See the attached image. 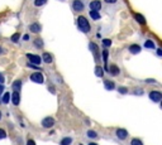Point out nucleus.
Returning <instances> with one entry per match:
<instances>
[{
  "instance_id": "obj_1",
  "label": "nucleus",
  "mask_w": 162,
  "mask_h": 145,
  "mask_svg": "<svg viewBox=\"0 0 162 145\" xmlns=\"http://www.w3.org/2000/svg\"><path fill=\"white\" fill-rule=\"evenodd\" d=\"M77 27L82 32V33H89L90 32V24L89 22H87V19L85 18V16H77Z\"/></svg>"
},
{
  "instance_id": "obj_2",
  "label": "nucleus",
  "mask_w": 162,
  "mask_h": 145,
  "mask_svg": "<svg viewBox=\"0 0 162 145\" xmlns=\"http://www.w3.org/2000/svg\"><path fill=\"white\" fill-rule=\"evenodd\" d=\"M31 81L34 83H43L45 82V76H43L41 72H34V73L31 74Z\"/></svg>"
},
{
  "instance_id": "obj_3",
  "label": "nucleus",
  "mask_w": 162,
  "mask_h": 145,
  "mask_svg": "<svg viewBox=\"0 0 162 145\" xmlns=\"http://www.w3.org/2000/svg\"><path fill=\"white\" fill-rule=\"evenodd\" d=\"M89 49L94 53V57H95V61H99L100 59V53H99V47L96 43L94 42H90L89 43Z\"/></svg>"
},
{
  "instance_id": "obj_4",
  "label": "nucleus",
  "mask_w": 162,
  "mask_h": 145,
  "mask_svg": "<svg viewBox=\"0 0 162 145\" xmlns=\"http://www.w3.org/2000/svg\"><path fill=\"white\" fill-rule=\"evenodd\" d=\"M27 58L29 61V63H33V65H41V62H42V58L39 56H37V54H32V53H27Z\"/></svg>"
},
{
  "instance_id": "obj_5",
  "label": "nucleus",
  "mask_w": 162,
  "mask_h": 145,
  "mask_svg": "<svg viewBox=\"0 0 162 145\" xmlns=\"http://www.w3.org/2000/svg\"><path fill=\"white\" fill-rule=\"evenodd\" d=\"M148 96H149V98H151V101L157 102V103H160L161 100H162V94L160 91H151Z\"/></svg>"
},
{
  "instance_id": "obj_6",
  "label": "nucleus",
  "mask_w": 162,
  "mask_h": 145,
  "mask_svg": "<svg viewBox=\"0 0 162 145\" xmlns=\"http://www.w3.org/2000/svg\"><path fill=\"white\" fill-rule=\"evenodd\" d=\"M42 126L43 127H47V129H51L52 126L55 125V119L53 117H51V116H47V117H45L42 120Z\"/></svg>"
},
{
  "instance_id": "obj_7",
  "label": "nucleus",
  "mask_w": 162,
  "mask_h": 145,
  "mask_svg": "<svg viewBox=\"0 0 162 145\" xmlns=\"http://www.w3.org/2000/svg\"><path fill=\"white\" fill-rule=\"evenodd\" d=\"M71 7L75 11H82L85 9V4H84V1H81V0H73Z\"/></svg>"
},
{
  "instance_id": "obj_8",
  "label": "nucleus",
  "mask_w": 162,
  "mask_h": 145,
  "mask_svg": "<svg viewBox=\"0 0 162 145\" xmlns=\"http://www.w3.org/2000/svg\"><path fill=\"white\" fill-rule=\"evenodd\" d=\"M89 8H90V10L99 11L100 9H101V1H100V0H93V1H90Z\"/></svg>"
},
{
  "instance_id": "obj_9",
  "label": "nucleus",
  "mask_w": 162,
  "mask_h": 145,
  "mask_svg": "<svg viewBox=\"0 0 162 145\" xmlns=\"http://www.w3.org/2000/svg\"><path fill=\"white\" fill-rule=\"evenodd\" d=\"M10 100H11V102H13L14 106H18L20 103V95H19V92L14 91L13 94H11V96H10Z\"/></svg>"
},
{
  "instance_id": "obj_10",
  "label": "nucleus",
  "mask_w": 162,
  "mask_h": 145,
  "mask_svg": "<svg viewBox=\"0 0 162 145\" xmlns=\"http://www.w3.org/2000/svg\"><path fill=\"white\" fill-rule=\"evenodd\" d=\"M115 134H117V138L120 139V140H125L128 138V131L125 129H117Z\"/></svg>"
},
{
  "instance_id": "obj_11",
  "label": "nucleus",
  "mask_w": 162,
  "mask_h": 145,
  "mask_svg": "<svg viewBox=\"0 0 162 145\" xmlns=\"http://www.w3.org/2000/svg\"><path fill=\"white\" fill-rule=\"evenodd\" d=\"M42 62L47 63V65H49V63H52V61H53V56H52L51 53H48V52H45V53L42 54Z\"/></svg>"
},
{
  "instance_id": "obj_12",
  "label": "nucleus",
  "mask_w": 162,
  "mask_h": 145,
  "mask_svg": "<svg viewBox=\"0 0 162 145\" xmlns=\"http://www.w3.org/2000/svg\"><path fill=\"white\" fill-rule=\"evenodd\" d=\"M29 30H31L32 33H36V34H38L41 30H42V27H41L39 23H32V24L29 25Z\"/></svg>"
},
{
  "instance_id": "obj_13",
  "label": "nucleus",
  "mask_w": 162,
  "mask_h": 145,
  "mask_svg": "<svg viewBox=\"0 0 162 145\" xmlns=\"http://www.w3.org/2000/svg\"><path fill=\"white\" fill-rule=\"evenodd\" d=\"M141 51H142V47L138 44H132L131 47H129V52H131L132 54H138Z\"/></svg>"
},
{
  "instance_id": "obj_14",
  "label": "nucleus",
  "mask_w": 162,
  "mask_h": 145,
  "mask_svg": "<svg viewBox=\"0 0 162 145\" xmlns=\"http://www.w3.org/2000/svg\"><path fill=\"white\" fill-rule=\"evenodd\" d=\"M109 72L111 73V76H118V74L120 73V69L117 65H111L110 67H109Z\"/></svg>"
},
{
  "instance_id": "obj_15",
  "label": "nucleus",
  "mask_w": 162,
  "mask_h": 145,
  "mask_svg": "<svg viewBox=\"0 0 162 145\" xmlns=\"http://www.w3.org/2000/svg\"><path fill=\"white\" fill-rule=\"evenodd\" d=\"M104 87H105V90H108V91H111V90H114L115 88V83L113 82V81H104Z\"/></svg>"
},
{
  "instance_id": "obj_16",
  "label": "nucleus",
  "mask_w": 162,
  "mask_h": 145,
  "mask_svg": "<svg viewBox=\"0 0 162 145\" xmlns=\"http://www.w3.org/2000/svg\"><path fill=\"white\" fill-rule=\"evenodd\" d=\"M22 85H23L22 81H20V80H15L13 83H11V88H13L14 91H18L19 92V90L22 88Z\"/></svg>"
},
{
  "instance_id": "obj_17",
  "label": "nucleus",
  "mask_w": 162,
  "mask_h": 145,
  "mask_svg": "<svg viewBox=\"0 0 162 145\" xmlns=\"http://www.w3.org/2000/svg\"><path fill=\"white\" fill-rule=\"evenodd\" d=\"M144 48H147V49H155L156 48L155 42H153L152 39H147L146 42H144Z\"/></svg>"
},
{
  "instance_id": "obj_18",
  "label": "nucleus",
  "mask_w": 162,
  "mask_h": 145,
  "mask_svg": "<svg viewBox=\"0 0 162 145\" xmlns=\"http://www.w3.org/2000/svg\"><path fill=\"white\" fill-rule=\"evenodd\" d=\"M89 15H90V18L93 19V20H99L101 16H100V14H99V11H96V10H90L89 11Z\"/></svg>"
},
{
  "instance_id": "obj_19",
  "label": "nucleus",
  "mask_w": 162,
  "mask_h": 145,
  "mask_svg": "<svg viewBox=\"0 0 162 145\" xmlns=\"http://www.w3.org/2000/svg\"><path fill=\"white\" fill-rule=\"evenodd\" d=\"M134 19L137 20V22L139 23V24H143V25L146 24V19H144V16L142 15V14H138V13H137V14H134Z\"/></svg>"
},
{
  "instance_id": "obj_20",
  "label": "nucleus",
  "mask_w": 162,
  "mask_h": 145,
  "mask_svg": "<svg viewBox=\"0 0 162 145\" xmlns=\"http://www.w3.org/2000/svg\"><path fill=\"white\" fill-rule=\"evenodd\" d=\"M95 74L100 78H103V76H104V69H103L101 66H96L95 67Z\"/></svg>"
},
{
  "instance_id": "obj_21",
  "label": "nucleus",
  "mask_w": 162,
  "mask_h": 145,
  "mask_svg": "<svg viewBox=\"0 0 162 145\" xmlns=\"http://www.w3.org/2000/svg\"><path fill=\"white\" fill-rule=\"evenodd\" d=\"M72 143V138H70V136H66V138H63L62 140H61L60 145H71Z\"/></svg>"
},
{
  "instance_id": "obj_22",
  "label": "nucleus",
  "mask_w": 162,
  "mask_h": 145,
  "mask_svg": "<svg viewBox=\"0 0 162 145\" xmlns=\"http://www.w3.org/2000/svg\"><path fill=\"white\" fill-rule=\"evenodd\" d=\"M34 47L38 48V49H41L43 47V40L41 39V38H37V39H34Z\"/></svg>"
},
{
  "instance_id": "obj_23",
  "label": "nucleus",
  "mask_w": 162,
  "mask_h": 145,
  "mask_svg": "<svg viewBox=\"0 0 162 145\" xmlns=\"http://www.w3.org/2000/svg\"><path fill=\"white\" fill-rule=\"evenodd\" d=\"M86 135H87V138H90V139H96L98 138V134H96L94 130H87Z\"/></svg>"
},
{
  "instance_id": "obj_24",
  "label": "nucleus",
  "mask_w": 162,
  "mask_h": 145,
  "mask_svg": "<svg viewBox=\"0 0 162 145\" xmlns=\"http://www.w3.org/2000/svg\"><path fill=\"white\" fill-rule=\"evenodd\" d=\"M10 101V94L9 92H7V94H4V96L1 97V102L3 103H8Z\"/></svg>"
},
{
  "instance_id": "obj_25",
  "label": "nucleus",
  "mask_w": 162,
  "mask_h": 145,
  "mask_svg": "<svg viewBox=\"0 0 162 145\" xmlns=\"http://www.w3.org/2000/svg\"><path fill=\"white\" fill-rule=\"evenodd\" d=\"M19 38H20V34L19 33H15L11 36V42L13 43H18L19 42Z\"/></svg>"
},
{
  "instance_id": "obj_26",
  "label": "nucleus",
  "mask_w": 162,
  "mask_h": 145,
  "mask_svg": "<svg viewBox=\"0 0 162 145\" xmlns=\"http://www.w3.org/2000/svg\"><path fill=\"white\" fill-rule=\"evenodd\" d=\"M108 56H109L108 49H104V51H103V61H104L105 65H107V62H108Z\"/></svg>"
},
{
  "instance_id": "obj_27",
  "label": "nucleus",
  "mask_w": 162,
  "mask_h": 145,
  "mask_svg": "<svg viewBox=\"0 0 162 145\" xmlns=\"http://www.w3.org/2000/svg\"><path fill=\"white\" fill-rule=\"evenodd\" d=\"M131 145H143L141 139H132L131 140Z\"/></svg>"
},
{
  "instance_id": "obj_28",
  "label": "nucleus",
  "mask_w": 162,
  "mask_h": 145,
  "mask_svg": "<svg viewBox=\"0 0 162 145\" xmlns=\"http://www.w3.org/2000/svg\"><path fill=\"white\" fill-rule=\"evenodd\" d=\"M47 3V0H34V5L36 7H42Z\"/></svg>"
},
{
  "instance_id": "obj_29",
  "label": "nucleus",
  "mask_w": 162,
  "mask_h": 145,
  "mask_svg": "<svg viewBox=\"0 0 162 145\" xmlns=\"http://www.w3.org/2000/svg\"><path fill=\"white\" fill-rule=\"evenodd\" d=\"M103 45H104L105 48L110 47V45H111V40L110 39H103Z\"/></svg>"
},
{
  "instance_id": "obj_30",
  "label": "nucleus",
  "mask_w": 162,
  "mask_h": 145,
  "mask_svg": "<svg viewBox=\"0 0 162 145\" xmlns=\"http://www.w3.org/2000/svg\"><path fill=\"white\" fill-rule=\"evenodd\" d=\"M133 94H134V95H139V96H142V95L144 94V92H143V90H142V88H139V87H137V88H135L134 91H133Z\"/></svg>"
},
{
  "instance_id": "obj_31",
  "label": "nucleus",
  "mask_w": 162,
  "mask_h": 145,
  "mask_svg": "<svg viewBox=\"0 0 162 145\" xmlns=\"http://www.w3.org/2000/svg\"><path fill=\"white\" fill-rule=\"evenodd\" d=\"M118 92L125 95V94H128V90H127V87H119V88H118Z\"/></svg>"
},
{
  "instance_id": "obj_32",
  "label": "nucleus",
  "mask_w": 162,
  "mask_h": 145,
  "mask_svg": "<svg viewBox=\"0 0 162 145\" xmlns=\"http://www.w3.org/2000/svg\"><path fill=\"white\" fill-rule=\"evenodd\" d=\"M5 138H7V132L3 129H0V140H1V139H5Z\"/></svg>"
},
{
  "instance_id": "obj_33",
  "label": "nucleus",
  "mask_w": 162,
  "mask_h": 145,
  "mask_svg": "<svg viewBox=\"0 0 162 145\" xmlns=\"http://www.w3.org/2000/svg\"><path fill=\"white\" fill-rule=\"evenodd\" d=\"M28 67H29V68H32V69H37V71H38V69H41L39 67H38V66L33 65V63H28Z\"/></svg>"
},
{
  "instance_id": "obj_34",
  "label": "nucleus",
  "mask_w": 162,
  "mask_h": 145,
  "mask_svg": "<svg viewBox=\"0 0 162 145\" xmlns=\"http://www.w3.org/2000/svg\"><path fill=\"white\" fill-rule=\"evenodd\" d=\"M105 3H108V4H115L118 0H104Z\"/></svg>"
},
{
  "instance_id": "obj_35",
  "label": "nucleus",
  "mask_w": 162,
  "mask_h": 145,
  "mask_svg": "<svg viewBox=\"0 0 162 145\" xmlns=\"http://www.w3.org/2000/svg\"><path fill=\"white\" fill-rule=\"evenodd\" d=\"M4 81H5L4 74H3V73H0V83H4Z\"/></svg>"
},
{
  "instance_id": "obj_36",
  "label": "nucleus",
  "mask_w": 162,
  "mask_h": 145,
  "mask_svg": "<svg viewBox=\"0 0 162 145\" xmlns=\"http://www.w3.org/2000/svg\"><path fill=\"white\" fill-rule=\"evenodd\" d=\"M27 145H36V143H34V140H32V139H29V140L27 141Z\"/></svg>"
},
{
  "instance_id": "obj_37",
  "label": "nucleus",
  "mask_w": 162,
  "mask_h": 145,
  "mask_svg": "<svg viewBox=\"0 0 162 145\" xmlns=\"http://www.w3.org/2000/svg\"><path fill=\"white\" fill-rule=\"evenodd\" d=\"M4 88H5L4 85H3V83H0V95H1L3 92H4Z\"/></svg>"
},
{
  "instance_id": "obj_38",
  "label": "nucleus",
  "mask_w": 162,
  "mask_h": 145,
  "mask_svg": "<svg viewBox=\"0 0 162 145\" xmlns=\"http://www.w3.org/2000/svg\"><path fill=\"white\" fill-rule=\"evenodd\" d=\"M23 40H25V42H28V40H29V36H28V34H25V36L23 37Z\"/></svg>"
},
{
  "instance_id": "obj_39",
  "label": "nucleus",
  "mask_w": 162,
  "mask_h": 145,
  "mask_svg": "<svg viewBox=\"0 0 162 145\" xmlns=\"http://www.w3.org/2000/svg\"><path fill=\"white\" fill-rule=\"evenodd\" d=\"M157 56H158V57H161V56H162V51H161L160 48L157 49Z\"/></svg>"
},
{
  "instance_id": "obj_40",
  "label": "nucleus",
  "mask_w": 162,
  "mask_h": 145,
  "mask_svg": "<svg viewBox=\"0 0 162 145\" xmlns=\"http://www.w3.org/2000/svg\"><path fill=\"white\" fill-rule=\"evenodd\" d=\"M146 82H148V83H156V81L155 80H146Z\"/></svg>"
},
{
  "instance_id": "obj_41",
  "label": "nucleus",
  "mask_w": 162,
  "mask_h": 145,
  "mask_svg": "<svg viewBox=\"0 0 162 145\" xmlns=\"http://www.w3.org/2000/svg\"><path fill=\"white\" fill-rule=\"evenodd\" d=\"M3 53H4V49H3V47L0 45V54H3Z\"/></svg>"
},
{
  "instance_id": "obj_42",
  "label": "nucleus",
  "mask_w": 162,
  "mask_h": 145,
  "mask_svg": "<svg viewBox=\"0 0 162 145\" xmlns=\"http://www.w3.org/2000/svg\"><path fill=\"white\" fill-rule=\"evenodd\" d=\"M89 145H98V144H96V143H90Z\"/></svg>"
},
{
  "instance_id": "obj_43",
  "label": "nucleus",
  "mask_w": 162,
  "mask_h": 145,
  "mask_svg": "<svg viewBox=\"0 0 162 145\" xmlns=\"http://www.w3.org/2000/svg\"><path fill=\"white\" fill-rule=\"evenodd\" d=\"M1 117H3V114H1V111H0V120H1Z\"/></svg>"
},
{
  "instance_id": "obj_44",
  "label": "nucleus",
  "mask_w": 162,
  "mask_h": 145,
  "mask_svg": "<svg viewBox=\"0 0 162 145\" xmlns=\"http://www.w3.org/2000/svg\"><path fill=\"white\" fill-rule=\"evenodd\" d=\"M0 102H1V98H0Z\"/></svg>"
},
{
  "instance_id": "obj_45",
  "label": "nucleus",
  "mask_w": 162,
  "mask_h": 145,
  "mask_svg": "<svg viewBox=\"0 0 162 145\" xmlns=\"http://www.w3.org/2000/svg\"><path fill=\"white\" fill-rule=\"evenodd\" d=\"M80 145H82V144H80Z\"/></svg>"
}]
</instances>
